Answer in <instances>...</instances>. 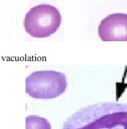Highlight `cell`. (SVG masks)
<instances>
[{
	"instance_id": "6da1fadb",
	"label": "cell",
	"mask_w": 127,
	"mask_h": 129,
	"mask_svg": "<svg viewBox=\"0 0 127 129\" xmlns=\"http://www.w3.org/2000/svg\"><path fill=\"white\" fill-rule=\"evenodd\" d=\"M61 129H127V104L106 102L87 106L67 118Z\"/></svg>"
},
{
	"instance_id": "5b68a950",
	"label": "cell",
	"mask_w": 127,
	"mask_h": 129,
	"mask_svg": "<svg viewBox=\"0 0 127 129\" xmlns=\"http://www.w3.org/2000/svg\"><path fill=\"white\" fill-rule=\"evenodd\" d=\"M25 129H52V127L46 118L29 115L25 118Z\"/></svg>"
},
{
	"instance_id": "7a4b0ae2",
	"label": "cell",
	"mask_w": 127,
	"mask_h": 129,
	"mask_svg": "<svg viewBox=\"0 0 127 129\" xmlns=\"http://www.w3.org/2000/svg\"><path fill=\"white\" fill-rule=\"evenodd\" d=\"M67 88L64 73L55 70H40L25 79V92L38 99H52L62 95Z\"/></svg>"
},
{
	"instance_id": "277c9868",
	"label": "cell",
	"mask_w": 127,
	"mask_h": 129,
	"mask_svg": "<svg viewBox=\"0 0 127 129\" xmlns=\"http://www.w3.org/2000/svg\"><path fill=\"white\" fill-rule=\"evenodd\" d=\"M98 34L103 41H127V14H111L101 21Z\"/></svg>"
},
{
	"instance_id": "3957f363",
	"label": "cell",
	"mask_w": 127,
	"mask_h": 129,
	"mask_svg": "<svg viewBox=\"0 0 127 129\" xmlns=\"http://www.w3.org/2000/svg\"><path fill=\"white\" fill-rule=\"evenodd\" d=\"M61 15L50 5L41 4L32 8L25 15L24 26L33 38H44L54 35L60 28Z\"/></svg>"
}]
</instances>
